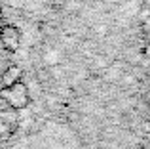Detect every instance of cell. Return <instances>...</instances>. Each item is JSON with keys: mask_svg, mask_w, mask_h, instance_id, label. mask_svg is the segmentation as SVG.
Instances as JSON below:
<instances>
[{"mask_svg": "<svg viewBox=\"0 0 150 149\" xmlns=\"http://www.w3.org/2000/svg\"><path fill=\"white\" fill-rule=\"evenodd\" d=\"M0 97L4 100L8 109H25L30 103V92L27 88V84L17 82L11 86H2L0 88Z\"/></svg>", "mask_w": 150, "mask_h": 149, "instance_id": "6da1fadb", "label": "cell"}, {"mask_svg": "<svg viewBox=\"0 0 150 149\" xmlns=\"http://www.w3.org/2000/svg\"><path fill=\"white\" fill-rule=\"evenodd\" d=\"M0 44L8 52H17L21 46V31L15 25H2L0 27Z\"/></svg>", "mask_w": 150, "mask_h": 149, "instance_id": "7a4b0ae2", "label": "cell"}, {"mask_svg": "<svg viewBox=\"0 0 150 149\" xmlns=\"http://www.w3.org/2000/svg\"><path fill=\"white\" fill-rule=\"evenodd\" d=\"M23 78V69L19 65H10V67L4 69V73L0 74V82L2 86H11V84H17L21 82Z\"/></svg>", "mask_w": 150, "mask_h": 149, "instance_id": "3957f363", "label": "cell"}, {"mask_svg": "<svg viewBox=\"0 0 150 149\" xmlns=\"http://www.w3.org/2000/svg\"><path fill=\"white\" fill-rule=\"evenodd\" d=\"M15 132V126L10 122V120L2 119L0 117V142H6V140H10L11 136H13Z\"/></svg>", "mask_w": 150, "mask_h": 149, "instance_id": "277c9868", "label": "cell"}, {"mask_svg": "<svg viewBox=\"0 0 150 149\" xmlns=\"http://www.w3.org/2000/svg\"><path fill=\"white\" fill-rule=\"evenodd\" d=\"M139 19H141L143 23L150 19V6H148V4H143V6H141V10H139Z\"/></svg>", "mask_w": 150, "mask_h": 149, "instance_id": "5b68a950", "label": "cell"}, {"mask_svg": "<svg viewBox=\"0 0 150 149\" xmlns=\"http://www.w3.org/2000/svg\"><path fill=\"white\" fill-rule=\"evenodd\" d=\"M143 56L146 57V59H150V38L144 42V46H143Z\"/></svg>", "mask_w": 150, "mask_h": 149, "instance_id": "8992f818", "label": "cell"}, {"mask_svg": "<svg viewBox=\"0 0 150 149\" xmlns=\"http://www.w3.org/2000/svg\"><path fill=\"white\" fill-rule=\"evenodd\" d=\"M143 128L146 132H150V120H144V122H143Z\"/></svg>", "mask_w": 150, "mask_h": 149, "instance_id": "52a82bcc", "label": "cell"}, {"mask_svg": "<svg viewBox=\"0 0 150 149\" xmlns=\"http://www.w3.org/2000/svg\"><path fill=\"white\" fill-rule=\"evenodd\" d=\"M4 25V14H2V6H0V27Z\"/></svg>", "mask_w": 150, "mask_h": 149, "instance_id": "ba28073f", "label": "cell"}, {"mask_svg": "<svg viewBox=\"0 0 150 149\" xmlns=\"http://www.w3.org/2000/svg\"><path fill=\"white\" fill-rule=\"evenodd\" d=\"M4 109H8V107H6V103H4V100L0 97V111H4Z\"/></svg>", "mask_w": 150, "mask_h": 149, "instance_id": "9c48e42d", "label": "cell"}, {"mask_svg": "<svg viewBox=\"0 0 150 149\" xmlns=\"http://www.w3.org/2000/svg\"><path fill=\"white\" fill-rule=\"evenodd\" d=\"M143 149H150V143H148V145H144V147H143Z\"/></svg>", "mask_w": 150, "mask_h": 149, "instance_id": "30bf717a", "label": "cell"}]
</instances>
